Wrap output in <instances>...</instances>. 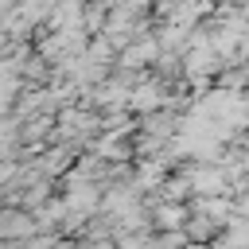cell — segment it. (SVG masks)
Segmentation results:
<instances>
[{
	"mask_svg": "<svg viewBox=\"0 0 249 249\" xmlns=\"http://www.w3.org/2000/svg\"><path fill=\"white\" fill-rule=\"evenodd\" d=\"M179 218H183V206H160V210H156V226H160V230L179 226Z\"/></svg>",
	"mask_w": 249,
	"mask_h": 249,
	"instance_id": "obj_4",
	"label": "cell"
},
{
	"mask_svg": "<svg viewBox=\"0 0 249 249\" xmlns=\"http://www.w3.org/2000/svg\"><path fill=\"white\" fill-rule=\"evenodd\" d=\"M191 187L202 191V195H226V191H230V183H226V175H222L218 167H198V171H191Z\"/></svg>",
	"mask_w": 249,
	"mask_h": 249,
	"instance_id": "obj_1",
	"label": "cell"
},
{
	"mask_svg": "<svg viewBox=\"0 0 249 249\" xmlns=\"http://www.w3.org/2000/svg\"><path fill=\"white\" fill-rule=\"evenodd\" d=\"M156 39H148V43H136V47H128L124 51V66H144V58H156Z\"/></svg>",
	"mask_w": 249,
	"mask_h": 249,
	"instance_id": "obj_3",
	"label": "cell"
},
{
	"mask_svg": "<svg viewBox=\"0 0 249 249\" xmlns=\"http://www.w3.org/2000/svg\"><path fill=\"white\" fill-rule=\"evenodd\" d=\"M35 230V218L19 214V210H4L0 214V237H27Z\"/></svg>",
	"mask_w": 249,
	"mask_h": 249,
	"instance_id": "obj_2",
	"label": "cell"
}]
</instances>
